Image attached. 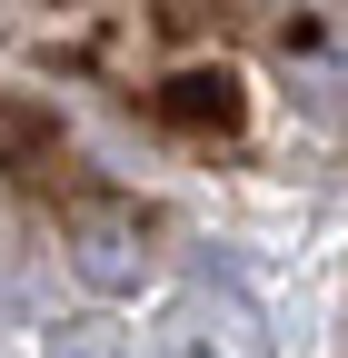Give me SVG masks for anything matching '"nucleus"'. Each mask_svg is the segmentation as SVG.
<instances>
[{"label": "nucleus", "mask_w": 348, "mask_h": 358, "mask_svg": "<svg viewBox=\"0 0 348 358\" xmlns=\"http://www.w3.org/2000/svg\"><path fill=\"white\" fill-rule=\"evenodd\" d=\"M169 358H259V319L229 289H189L169 308Z\"/></svg>", "instance_id": "f257e3e1"}, {"label": "nucleus", "mask_w": 348, "mask_h": 358, "mask_svg": "<svg viewBox=\"0 0 348 358\" xmlns=\"http://www.w3.org/2000/svg\"><path fill=\"white\" fill-rule=\"evenodd\" d=\"M80 279L90 289H140V268H150V229L140 219H80Z\"/></svg>", "instance_id": "f03ea898"}, {"label": "nucleus", "mask_w": 348, "mask_h": 358, "mask_svg": "<svg viewBox=\"0 0 348 358\" xmlns=\"http://www.w3.org/2000/svg\"><path fill=\"white\" fill-rule=\"evenodd\" d=\"M289 80H298V100H309L319 120L348 110V50H338L319 20H298V30H289Z\"/></svg>", "instance_id": "7ed1b4c3"}, {"label": "nucleus", "mask_w": 348, "mask_h": 358, "mask_svg": "<svg viewBox=\"0 0 348 358\" xmlns=\"http://www.w3.org/2000/svg\"><path fill=\"white\" fill-rule=\"evenodd\" d=\"M50 358H119V329L110 319H60L50 329Z\"/></svg>", "instance_id": "20e7f679"}]
</instances>
